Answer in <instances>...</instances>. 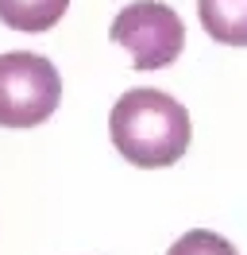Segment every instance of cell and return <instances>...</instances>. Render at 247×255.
I'll list each match as a JSON object with an SVG mask.
<instances>
[{"label": "cell", "mask_w": 247, "mask_h": 255, "mask_svg": "<svg viewBox=\"0 0 247 255\" xmlns=\"http://www.w3.org/2000/svg\"><path fill=\"white\" fill-rule=\"evenodd\" d=\"M108 135L131 166L162 170L189 151L193 124L182 101L162 89H127L108 112Z\"/></svg>", "instance_id": "cell-1"}, {"label": "cell", "mask_w": 247, "mask_h": 255, "mask_svg": "<svg viewBox=\"0 0 247 255\" xmlns=\"http://www.w3.org/2000/svg\"><path fill=\"white\" fill-rule=\"evenodd\" d=\"M62 101L54 62L35 50L0 54V128H35L50 120Z\"/></svg>", "instance_id": "cell-2"}, {"label": "cell", "mask_w": 247, "mask_h": 255, "mask_svg": "<svg viewBox=\"0 0 247 255\" xmlns=\"http://www.w3.org/2000/svg\"><path fill=\"white\" fill-rule=\"evenodd\" d=\"M108 35H112V43H120L131 54L135 70H162L185 47L182 16L162 0H135V4L120 8Z\"/></svg>", "instance_id": "cell-3"}, {"label": "cell", "mask_w": 247, "mask_h": 255, "mask_svg": "<svg viewBox=\"0 0 247 255\" xmlns=\"http://www.w3.org/2000/svg\"><path fill=\"white\" fill-rule=\"evenodd\" d=\"M205 35L224 47H247V0H197Z\"/></svg>", "instance_id": "cell-4"}, {"label": "cell", "mask_w": 247, "mask_h": 255, "mask_svg": "<svg viewBox=\"0 0 247 255\" xmlns=\"http://www.w3.org/2000/svg\"><path fill=\"white\" fill-rule=\"evenodd\" d=\"M70 0H0V23H8L12 31H50L66 16Z\"/></svg>", "instance_id": "cell-5"}, {"label": "cell", "mask_w": 247, "mask_h": 255, "mask_svg": "<svg viewBox=\"0 0 247 255\" xmlns=\"http://www.w3.org/2000/svg\"><path fill=\"white\" fill-rule=\"evenodd\" d=\"M166 255H236L232 240H224L220 232H209V228H189L185 236H178L170 244Z\"/></svg>", "instance_id": "cell-6"}]
</instances>
